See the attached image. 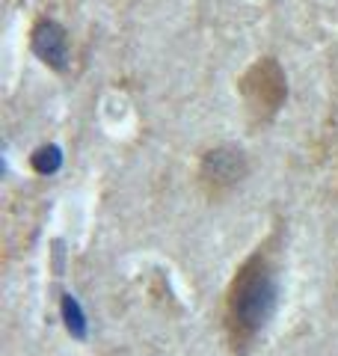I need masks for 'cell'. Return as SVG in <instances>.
<instances>
[{
	"label": "cell",
	"mask_w": 338,
	"mask_h": 356,
	"mask_svg": "<svg viewBox=\"0 0 338 356\" xmlns=\"http://www.w3.org/2000/svg\"><path fill=\"white\" fill-rule=\"evenodd\" d=\"M276 300H279L276 270H273V264L267 261V255L258 252L241 267L229 288L225 321H229L232 341L246 344L252 336H258L267 321L273 318Z\"/></svg>",
	"instance_id": "cell-1"
},
{
	"label": "cell",
	"mask_w": 338,
	"mask_h": 356,
	"mask_svg": "<svg viewBox=\"0 0 338 356\" xmlns=\"http://www.w3.org/2000/svg\"><path fill=\"white\" fill-rule=\"evenodd\" d=\"M241 92H243L246 110H250V116H252V125L270 122L279 113V107L288 95V83H285L282 65L273 57L258 60L252 69L241 77Z\"/></svg>",
	"instance_id": "cell-2"
},
{
	"label": "cell",
	"mask_w": 338,
	"mask_h": 356,
	"mask_svg": "<svg viewBox=\"0 0 338 356\" xmlns=\"http://www.w3.org/2000/svg\"><path fill=\"white\" fill-rule=\"evenodd\" d=\"M246 172H250L246 154L234 146L211 149L205 158H202V166H199V178L211 196H220V193L229 191V187L241 184L246 178Z\"/></svg>",
	"instance_id": "cell-3"
},
{
	"label": "cell",
	"mask_w": 338,
	"mask_h": 356,
	"mask_svg": "<svg viewBox=\"0 0 338 356\" xmlns=\"http://www.w3.org/2000/svg\"><path fill=\"white\" fill-rule=\"evenodd\" d=\"M33 51L48 65H54V69H65V60H69L65 30L56 24V21H42V24L33 30Z\"/></svg>",
	"instance_id": "cell-4"
}]
</instances>
